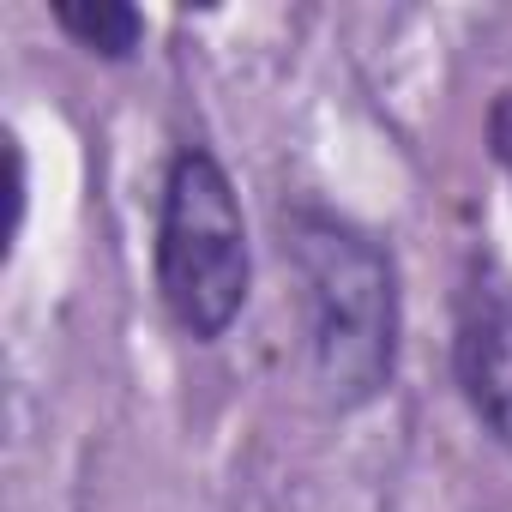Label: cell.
Masks as SVG:
<instances>
[{"label": "cell", "mask_w": 512, "mask_h": 512, "mask_svg": "<svg viewBox=\"0 0 512 512\" xmlns=\"http://www.w3.org/2000/svg\"><path fill=\"white\" fill-rule=\"evenodd\" d=\"M284 247L302 284L308 362L320 392L350 410L368 404L398 362V278L392 260L350 223L326 211H290Z\"/></svg>", "instance_id": "obj_1"}, {"label": "cell", "mask_w": 512, "mask_h": 512, "mask_svg": "<svg viewBox=\"0 0 512 512\" xmlns=\"http://www.w3.org/2000/svg\"><path fill=\"white\" fill-rule=\"evenodd\" d=\"M247 217L235 199L229 169L187 145L163 175V211H157V290L175 326L199 344L223 338L247 302Z\"/></svg>", "instance_id": "obj_2"}, {"label": "cell", "mask_w": 512, "mask_h": 512, "mask_svg": "<svg viewBox=\"0 0 512 512\" xmlns=\"http://www.w3.org/2000/svg\"><path fill=\"white\" fill-rule=\"evenodd\" d=\"M458 380L488 434L512 452V296L476 308L458 338Z\"/></svg>", "instance_id": "obj_3"}, {"label": "cell", "mask_w": 512, "mask_h": 512, "mask_svg": "<svg viewBox=\"0 0 512 512\" xmlns=\"http://www.w3.org/2000/svg\"><path fill=\"white\" fill-rule=\"evenodd\" d=\"M55 25H61L79 49H91V55H103V61H127V55L139 49V37H145V19L127 7V0H61V7H55Z\"/></svg>", "instance_id": "obj_4"}]
</instances>
